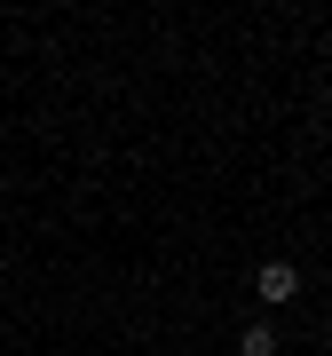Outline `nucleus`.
Returning <instances> with one entry per match:
<instances>
[{
    "mask_svg": "<svg viewBox=\"0 0 332 356\" xmlns=\"http://www.w3.org/2000/svg\"><path fill=\"white\" fill-rule=\"evenodd\" d=\"M238 348H245V356H277V325H245Z\"/></svg>",
    "mask_w": 332,
    "mask_h": 356,
    "instance_id": "f03ea898",
    "label": "nucleus"
},
{
    "mask_svg": "<svg viewBox=\"0 0 332 356\" xmlns=\"http://www.w3.org/2000/svg\"><path fill=\"white\" fill-rule=\"evenodd\" d=\"M254 293H261L269 309H285V301H293V293H301V269H293V261H261V277H254Z\"/></svg>",
    "mask_w": 332,
    "mask_h": 356,
    "instance_id": "f257e3e1",
    "label": "nucleus"
}]
</instances>
